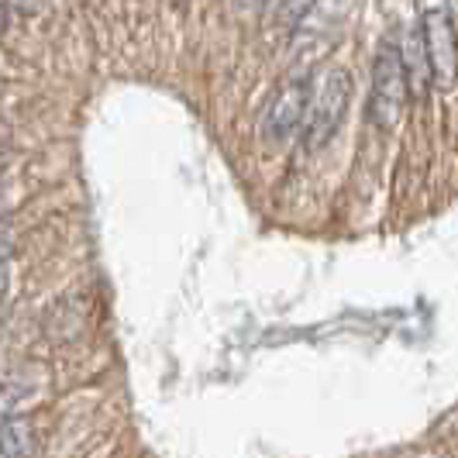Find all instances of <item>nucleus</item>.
Segmentation results:
<instances>
[{
  "instance_id": "39448f33",
  "label": "nucleus",
  "mask_w": 458,
  "mask_h": 458,
  "mask_svg": "<svg viewBox=\"0 0 458 458\" xmlns=\"http://www.w3.org/2000/svg\"><path fill=\"white\" fill-rule=\"evenodd\" d=\"M403 66H407V80H411V93L420 100L435 90V72H431V55H428V46H424V31L413 28L403 38Z\"/></svg>"
},
{
  "instance_id": "7ed1b4c3",
  "label": "nucleus",
  "mask_w": 458,
  "mask_h": 458,
  "mask_svg": "<svg viewBox=\"0 0 458 458\" xmlns=\"http://www.w3.org/2000/svg\"><path fill=\"white\" fill-rule=\"evenodd\" d=\"M310 80L314 72H293L290 80L279 83L273 93L262 124H259V138L262 145H286L290 138L303 131V117H307V104H310Z\"/></svg>"
},
{
  "instance_id": "6e6552de",
  "label": "nucleus",
  "mask_w": 458,
  "mask_h": 458,
  "mask_svg": "<svg viewBox=\"0 0 458 458\" xmlns=\"http://www.w3.org/2000/svg\"><path fill=\"white\" fill-rule=\"evenodd\" d=\"M234 7H245V11H252V7H262L266 0H231Z\"/></svg>"
},
{
  "instance_id": "f257e3e1",
  "label": "nucleus",
  "mask_w": 458,
  "mask_h": 458,
  "mask_svg": "<svg viewBox=\"0 0 458 458\" xmlns=\"http://www.w3.org/2000/svg\"><path fill=\"white\" fill-rule=\"evenodd\" d=\"M348 100H352V76L342 66H324L314 72L310 104H307L303 131H300L307 152H318L335 138V131L344 121V111H348Z\"/></svg>"
},
{
  "instance_id": "20e7f679",
  "label": "nucleus",
  "mask_w": 458,
  "mask_h": 458,
  "mask_svg": "<svg viewBox=\"0 0 458 458\" xmlns=\"http://www.w3.org/2000/svg\"><path fill=\"white\" fill-rule=\"evenodd\" d=\"M420 31H424V46L431 55V72H435L437 90H452L458 83V35L452 14L445 7H428L420 18Z\"/></svg>"
},
{
  "instance_id": "0eeeda50",
  "label": "nucleus",
  "mask_w": 458,
  "mask_h": 458,
  "mask_svg": "<svg viewBox=\"0 0 458 458\" xmlns=\"http://www.w3.org/2000/svg\"><path fill=\"white\" fill-rule=\"evenodd\" d=\"M318 0H273V14L283 24H297Z\"/></svg>"
},
{
  "instance_id": "423d86ee",
  "label": "nucleus",
  "mask_w": 458,
  "mask_h": 458,
  "mask_svg": "<svg viewBox=\"0 0 458 458\" xmlns=\"http://www.w3.org/2000/svg\"><path fill=\"white\" fill-rule=\"evenodd\" d=\"M38 455V431H35V417H7L4 428V458H35Z\"/></svg>"
},
{
  "instance_id": "f03ea898",
  "label": "nucleus",
  "mask_w": 458,
  "mask_h": 458,
  "mask_svg": "<svg viewBox=\"0 0 458 458\" xmlns=\"http://www.w3.org/2000/svg\"><path fill=\"white\" fill-rule=\"evenodd\" d=\"M411 100V80L403 66V48L400 42H383L376 52V66H372V90H369L366 114L376 128L393 131L400 124V117L407 111Z\"/></svg>"
}]
</instances>
